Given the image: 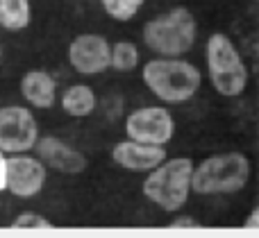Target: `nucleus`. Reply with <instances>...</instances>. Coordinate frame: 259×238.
I'll return each instance as SVG.
<instances>
[{
  "label": "nucleus",
  "instance_id": "nucleus-14",
  "mask_svg": "<svg viewBox=\"0 0 259 238\" xmlns=\"http://www.w3.org/2000/svg\"><path fill=\"white\" fill-rule=\"evenodd\" d=\"M30 0H0V27L9 32L25 30L30 25Z\"/></svg>",
  "mask_w": 259,
  "mask_h": 238
},
{
  "label": "nucleus",
  "instance_id": "nucleus-5",
  "mask_svg": "<svg viewBox=\"0 0 259 238\" xmlns=\"http://www.w3.org/2000/svg\"><path fill=\"white\" fill-rule=\"evenodd\" d=\"M198 25L187 7H173L143 25V43L161 57H182L196 43Z\"/></svg>",
  "mask_w": 259,
  "mask_h": 238
},
{
  "label": "nucleus",
  "instance_id": "nucleus-6",
  "mask_svg": "<svg viewBox=\"0 0 259 238\" xmlns=\"http://www.w3.org/2000/svg\"><path fill=\"white\" fill-rule=\"evenodd\" d=\"M39 141V125L30 109L3 107L0 109V150L21 154L34 150Z\"/></svg>",
  "mask_w": 259,
  "mask_h": 238
},
{
  "label": "nucleus",
  "instance_id": "nucleus-17",
  "mask_svg": "<svg viewBox=\"0 0 259 238\" xmlns=\"http://www.w3.org/2000/svg\"><path fill=\"white\" fill-rule=\"evenodd\" d=\"M53 222L48 218H44L41 213L25 211L21 216H16L12 220V229H23V231H34V229H53Z\"/></svg>",
  "mask_w": 259,
  "mask_h": 238
},
{
  "label": "nucleus",
  "instance_id": "nucleus-10",
  "mask_svg": "<svg viewBox=\"0 0 259 238\" xmlns=\"http://www.w3.org/2000/svg\"><path fill=\"white\" fill-rule=\"evenodd\" d=\"M112 159L121 168L132 172H150L166 159V148L164 145H150L141 143V141H121L114 145Z\"/></svg>",
  "mask_w": 259,
  "mask_h": 238
},
{
  "label": "nucleus",
  "instance_id": "nucleus-13",
  "mask_svg": "<svg viewBox=\"0 0 259 238\" xmlns=\"http://www.w3.org/2000/svg\"><path fill=\"white\" fill-rule=\"evenodd\" d=\"M62 107L68 116L73 118H84L94 113L96 109V95L87 84H73L64 91L62 95Z\"/></svg>",
  "mask_w": 259,
  "mask_h": 238
},
{
  "label": "nucleus",
  "instance_id": "nucleus-2",
  "mask_svg": "<svg viewBox=\"0 0 259 238\" xmlns=\"http://www.w3.org/2000/svg\"><path fill=\"white\" fill-rule=\"evenodd\" d=\"M207 75L214 91L223 98H239L248 86V66L234 41L223 32H214L205 45Z\"/></svg>",
  "mask_w": 259,
  "mask_h": 238
},
{
  "label": "nucleus",
  "instance_id": "nucleus-16",
  "mask_svg": "<svg viewBox=\"0 0 259 238\" xmlns=\"http://www.w3.org/2000/svg\"><path fill=\"white\" fill-rule=\"evenodd\" d=\"M146 0H100L103 9L114 18V21H130L139 14Z\"/></svg>",
  "mask_w": 259,
  "mask_h": 238
},
{
  "label": "nucleus",
  "instance_id": "nucleus-4",
  "mask_svg": "<svg viewBox=\"0 0 259 238\" xmlns=\"http://www.w3.org/2000/svg\"><path fill=\"white\" fill-rule=\"evenodd\" d=\"M250 161L241 152L211 154L193 168L191 189L198 195H232L246 189Z\"/></svg>",
  "mask_w": 259,
  "mask_h": 238
},
{
  "label": "nucleus",
  "instance_id": "nucleus-21",
  "mask_svg": "<svg viewBox=\"0 0 259 238\" xmlns=\"http://www.w3.org/2000/svg\"><path fill=\"white\" fill-rule=\"evenodd\" d=\"M255 3H259V0H255Z\"/></svg>",
  "mask_w": 259,
  "mask_h": 238
},
{
  "label": "nucleus",
  "instance_id": "nucleus-3",
  "mask_svg": "<svg viewBox=\"0 0 259 238\" xmlns=\"http://www.w3.org/2000/svg\"><path fill=\"white\" fill-rule=\"evenodd\" d=\"M193 161L189 157H166L157 168L148 172L143 182V195L161 211L175 213L187 204L191 193L193 180Z\"/></svg>",
  "mask_w": 259,
  "mask_h": 238
},
{
  "label": "nucleus",
  "instance_id": "nucleus-12",
  "mask_svg": "<svg viewBox=\"0 0 259 238\" xmlns=\"http://www.w3.org/2000/svg\"><path fill=\"white\" fill-rule=\"evenodd\" d=\"M55 80L46 71H27L21 80V93L34 109H50L55 104Z\"/></svg>",
  "mask_w": 259,
  "mask_h": 238
},
{
  "label": "nucleus",
  "instance_id": "nucleus-7",
  "mask_svg": "<svg viewBox=\"0 0 259 238\" xmlns=\"http://www.w3.org/2000/svg\"><path fill=\"white\" fill-rule=\"evenodd\" d=\"M125 134L141 143L166 145L175 134V121L164 107H143L125 118Z\"/></svg>",
  "mask_w": 259,
  "mask_h": 238
},
{
  "label": "nucleus",
  "instance_id": "nucleus-11",
  "mask_svg": "<svg viewBox=\"0 0 259 238\" xmlns=\"http://www.w3.org/2000/svg\"><path fill=\"white\" fill-rule=\"evenodd\" d=\"M34 152L41 161L48 168L59 172H66V175H77L87 168V157L80 150L71 148L68 143L55 139V136H44V139L36 141Z\"/></svg>",
  "mask_w": 259,
  "mask_h": 238
},
{
  "label": "nucleus",
  "instance_id": "nucleus-8",
  "mask_svg": "<svg viewBox=\"0 0 259 238\" xmlns=\"http://www.w3.org/2000/svg\"><path fill=\"white\" fill-rule=\"evenodd\" d=\"M68 64L80 75H100L112 66V45L100 34H80L68 45Z\"/></svg>",
  "mask_w": 259,
  "mask_h": 238
},
{
  "label": "nucleus",
  "instance_id": "nucleus-18",
  "mask_svg": "<svg viewBox=\"0 0 259 238\" xmlns=\"http://www.w3.org/2000/svg\"><path fill=\"white\" fill-rule=\"evenodd\" d=\"M168 227H170V229H198L200 225H198L191 216H180V218H175Z\"/></svg>",
  "mask_w": 259,
  "mask_h": 238
},
{
  "label": "nucleus",
  "instance_id": "nucleus-1",
  "mask_svg": "<svg viewBox=\"0 0 259 238\" xmlns=\"http://www.w3.org/2000/svg\"><path fill=\"white\" fill-rule=\"evenodd\" d=\"M143 84L155 98L168 104L191 100L202 84V75L191 62L180 57H157L143 66Z\"/></svg>",
  "mask_w": 259,
  "mask_h": 238
},
{
  "label": "nucleus",
  "instance_id": "nucleus-9",
  "mask_svg": "<svg viewBox=\"0 0 259 238\" xmlns=\"http://www.w3.org/2000/svg\"><path fill=\"white\" fill-rule=\"evenodd\" d=\"M46 184V163L25 152L7 159V191L16 198H34Z\"/></svg>",
  "mask_w": 259,
  "mask_h": 238
},
{
  "label": "nucleus",
  "instance_id": "nucleus-19",
  "mask_svg": "<svg viewBox=\"0 0 259 238\" xmlns=\"http://www.w3.org/2000/svg\"><path fill=\"white\" fill-rule=\"evenodd\" d=\"M243 227H246V229H259V204L248 213V218L243 220Z\"/></svg>",
  "mask_w": 259,
  "mask_h": 238
},
{
  "label": "nucleus",
  "instance_id": "nucleus-20",
  "mask_svg": "<svg viewBox=\"0 0 259 238\" xmlns=\"http://www.w3.org/2000/svg\"><path fill=\"white\" fill-rule=\"evenodd\" d=\"M0 191H7V157L0 150Z\"/></svg>",
  "mask_w": 259,
  "mask_h": 238
},
{
  "label": "nucleus",
  "instance_id": "nucleus-15",
  "mask_svg": "<svg viewBox=\"0 0 259 238\" xmlns=\"http://www.w3.org/2000/svg\"><path fill=\"white\" fill-rule=\"evenodd\" d=\"M139 66V48L132 41H118L112 45V68L130 73Z\"/></svg>",
  "mask_w": 259,
  "mask_h": 238
}]
</instances>
